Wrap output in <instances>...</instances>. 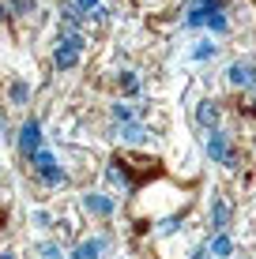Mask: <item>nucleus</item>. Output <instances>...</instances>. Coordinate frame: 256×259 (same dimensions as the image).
Segmentation results:
<instances>
[{
  "label": "nucleus",
  "instance_id": "obj_20",
  "mask_svg": "<svg viewBox=\"0 0 256 259\" xmlns=\"http://www.w3.org/2000/svg\"><path fill=\"white\" fill-rule=\"evenodd\" d=\"M177 226H181V218H170V222H162V233H173Z\"/></svg>",
  "mask_w": 256,
  "mask_h": 259
},
{
  "label": "nucleus",
  "instance_id": "obj_9",
  "mask_svg": "<svg viewBox=\"0 0 256 259\" xmlns=\"http://www.w3.org/2000/svg\"><path fill=\"white\" fill-rule=\"evenodd\" d=\"M196 120L204 124V128H215V124H218V105H215V102H200Z\"/></svg>",
  "mask_w": 256,
  "mask_h": 259
},
{
  "label": "nucleus",
  "instance_id": "obj_6",
  "mask_svg": "<svg viewBox=\"0 0 256 259\" xmlns=\"http://www.w3.org/2000/svg\"><path fill=\"white\" fill-rule=\"evenodd\" d=\"M83 207L91 214H98V218H109V214H113V199H105V195H98V192H87L83 195Z\"/></svg>",
  "mask_w": 256,
  "mask_h": 259
},
{
  "label": "nucleus",
  "instance_id": "obj_13",
  "mask_svg": "<svg viewBox=\"0 0 256 259\" xmlns=\"http://www.w3.org/2000/svg\"><path fill=\"white\" fill-rule=\"evenodd\" d=\"M121 139H128V143H139V139H147V132L139 128L136 120H132V124H121Z\"/></svg>",
  "mask_w": 256,
  "mask_h": 259
},
{
  "label": "nucleus",
  "instance_id": "obj_8",
  "mask_svg": "<svg viewBox=\"0 0 256 259\" xmlns=\"http://www.w3.org/2000/svg\"><path fill=\"white\" fill-rule=\"evenodd\" d=\"M102 248H105V240H102V237H91V240H83V244L76 248V255H72V259H98V255H102Z\"/></svg>",
  "mask_w": 256,
  "mask_h": 259
},
{
  "label": "nucleus",
  "instance_id": "obj_15",
  "mask_svg": "<svg viewBox=\"0 0 256 259\" xmlns=\"http://www.w3.org/2000/svg\"><path fill=\"white\" fill-rule=\"evenodd\" d=\"M113 117H117V124H132V120H136V113H132L128 105H113Z\"/></svg>",
  "mask_w": 256,
  "mask_h": 259
},
{
  "label": "nucleus",
  "instance_id": "obj_4",
  "mask_svg": "<svg viewBox=\"0 0 256 259\" xmlns=\"http://www.w3.org/2000/svg\"><path fill=\"white\" fill-rule=\"evenodd\" d=\"M207 154H211V162H218V165H226V169L237 165L230 143H226V136H218V132H211V136H207Z\"/></svg>",
  "mask_w": 256,
  "mask_h": 259
},
{
  "label": "nucleus",
  "instance_id": "obj_2",
  "mask_svg": "<svg viewBox=\"0 0 256 259\" xmlns=\"http://www.w3.org/2000/svg\"><path fill=\"white\" fill-rule=\"evenodd\" d=\"M79 49H83V38H79L76 30H68L64 38L57 41V53H53V60H57V68H60V71L76 68V60H79Z\"/></svg>",
  "mask_w": 256,
  "mask_h": 259
},
{
  "label": "nucleus",
  "instance_id": "obj_10",
  "mask_svg": "<svg viewBox=\"0 0 256 259\" xmlns=\"http://www.w3.org/2000/svg\"><path fill=\"white\" fill-rule=\"evenodd\" d=\"M207 252H211V255H218V259H226V255L234 252V240L226 237V233H215V237H211V248H207Z\"/></svg>",
  "mask_w": 256,
  "mask_h": 259
},
{
  "label": "nucleus",
  "instance_id": "obj_12",
  "mask_svg": "<svg viewBox=\"0 0 256 259\" xmlns=\"http://www.w3.org/2000/svg\"><path fill=\"white\" fill-rule=\"evenodd\" d=\"M215 53H218L215 41H196V46H192V60H211Z\"/></svg>",
  "mask_w": 256,
  "mask_h": 259
},
{
  "label": "nucleus",
  "instance_id": "obj_18",
  "mask_svg": "<svg viewBox=\"0 0 256 259\" xmlns=\"http://www.w3.org/2000/svg\"><path fill=\"white\" fill-rule=\"evenodd\" d=\"M26 94H30V91H26V83H15V87H12V102H15V105H23Z\"/></svg>",
  "mask_w": 256,
  "mask_h": 259
},
{
  "label": "nucleus",
  "instance_id": "obj_14",
  "mask_svg": "<svg viewBox=\"0 0 256 259\" xmlns=\"http://www.w3.org/2000/svg\"><path fill=\"white\" fill-rule=\"evenodd\" d=\"M121 91H125V94H136L139 91V79L132 75V71H121Z\"/></svg>",
  "mask_w": 256,
  "mask_h": 259
},
{
  "label": "nucleus",
  "instance_id": "obj_22",
  "mask_svg": "<svg viewBox=\"0 0 256 259\" xmlns=\"http://www.w3.org/2000/svg\"><path fill=\"white\" fill-rule=\"evenodd\" d=\"M0 259H15V255H12V252H4V255H0Z\"/></svg>",
  "mask_w": 256,
  "mask_h": 259
},
{
  "label": "nucleus",
  "instance_id": "obj_16",
  "mask_svg": "<svg viewBox=\"0 0 256 259\" xmlns=\"http://www.w3.org/2000/svg\"><path fill=\"white\" fill-rule=\"evenodd\" d=\"M204 26H211L215 34H223V30H226V15H223V12H215V15H211V19H207Z\"/></svg>",
  "mask_w": 256,
  "mask_h": 259
},
{
  "label": "nucleus",
  "instance_id": "obj_3",
  "mask_svg": "<svg viewBox=\"0 0 256 259\" xmlns=\"http://www.w3.org/2000/svg\"><path fill=\"white\" fill-rule=\"evenodd\" d=\"M218 8H223V0H192L189 12H185V26H204Z\"/></svg>",
  "mask_w": 256,
  "mask_h": 259
},
{
  "label": "nucleus",
  "instance_id": "obj_1",
  "mask_svg": "<svg viewBox=\"0 0 256 259\" xmlns=\"http://www.w3.org/2000/svg\"><path fill=\"white\" fill-rule=\"evenodd\" d=\"M30 165L38 169V177H42L46 184H53V188H57V184L64 188V184H68V173H64L60 165H57V158H53L49 150H38V154L30 158Z\"/></svg>",
  "mask_w": 256,
  "mask_h": 259
},
{
  "label": "nucleus",
  "instance_id": "obj_11",
  "mask_svg": "<svg viewBox=\"0 0 256 259\" xmlns=\"http://www.w3.org/2000/svg\"><path fill=\"white\" fill-rule=\"evenodd\" d=\"M226 218H230V207L223 199H211V222H215V229H226Z\"/></svg>",
  "mask_w": 256,
  "mask_h": 259
},
{
  "label": "nucleus",
  "instance_id": "obj_7",
  "mask_svg": "<svg viewBox=\"0 0 256 259\" xmlns=\"http://www.w3.org/2000/svg\"><path fill=\"white\" fill-rule=\"evenodd\" d=\"M226 79H230L234 87H249L252 83V64H249V60H237V64H230Z\"/></svg>",
  "mask_w": 256,
  "mask_h": 259
},
{
  "label": "nucleus",
  "instance_id": "obj_21",
  "mask_svg": "<svg viewBox=\"0 0 256 259\" xmlns=\"http://www.w3.org/2000/svg\"><path fill=\"white\" fill-rule=\"evenodd\" d=\"M192 259H211V252H207V248H200V252H192Z\"/></svg>",
  "mask_w": 256,
  "mask_h": 259
},
{
  "label": "nucleus",
  "instance_id": "obj_19",
  "mask_svg": "<svg viewBox=\"0 0 256 259\" xmlns=\"http://www.w3.org/2000/svg\"><path fill=\"white\" fill-rule=\"evenodd\" d=\"M42 255H49V259H60V248H57V244H42Z\"/></svg>",
  "mask_w": 256,
  "mask_h": 259
},
{
  "label": "nucleus",
  "instance_id": "obj_5",
  "mask_svg": "<svg viewBox=\"0 0 256 259\" xmlns=\"http://www.w3.org/2000/svg\"><path fill=\"white\" fill-rule=\"evenodd\" d=\"M19 150L26 158H34L42 150V128H38V120H26L19 128Z\"/></svg>",
  "mask_w": 256,
  "mask_h": 259
},
{
  "label": "nucleus",
  "instance_id": "obj_17",
  "mask_svg": "<svg viewBox=\"0 0 256 259\" xmlns=\"http://www.w3.org/2000/svg\"><path fill=\"white\" fill-rule=\"evenodd\" d=\"M76 8H79V12H87V15H98V12H102L98 0H76Z\"/></svg>",
  "mask_w": 256,
  "mask_h": 259
}]
</instances>
